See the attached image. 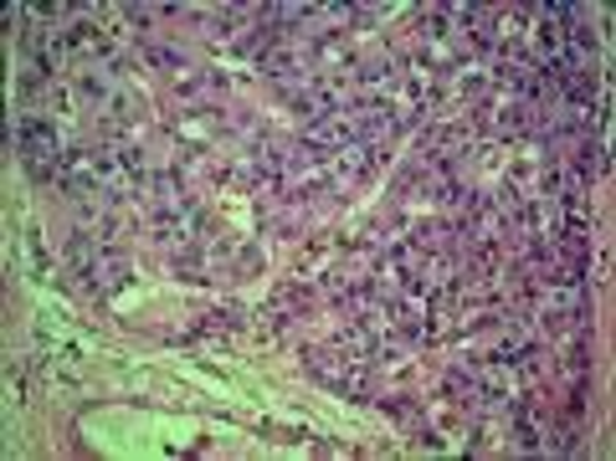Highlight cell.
<instances>
[{
    "label": "cell",
    "mask_w": 616,
    "mask_h": 461,
    "mask_svg": "<svg viewBox=\"0 0 616 461\" xmlns=\"http://www.w3.org/2000/svg\"><path fill=\"white\" fill-rule=\"evenodd\" d=\"M21 154H26L31 164V175L46 179V154H62L57 150V134H52V123H21Z\"/></svg>",
    "instance_id": "1"
}]
</instances>
